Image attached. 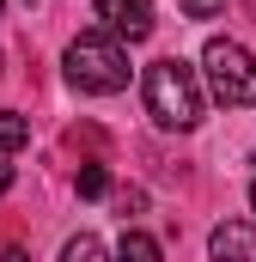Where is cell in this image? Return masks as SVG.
Instances as JSON below:
<instances>
[{
	"label": "cell",
	"instance_id": "7",
	"mask_svg": "<svg viewBox=\"0 0 256 262\" xmlns=\"http://www.w3.org/2000/svg\"><path fill=\"white\" fill-rule=\"evenodd\" d=\"M25 140H31V122H25L18 110H0V159H6V152H18Z\"/></svg>",
	"mask_w": 256,
	"mask_h": 262
},
{
	"label": "cell",
	"instance_id": "5",
	"mask_svg": "<svg viewBox=\"0 0 256 262\" xmlns=\"http://www.w3.org/2000/svg\"><path fill=\"white\" fill-rule=\"evenodd\" d=\"M207 256L214 262H256V220H226V226H214Z\"/></svg>",
	"mask_w": 256,
	"mask_h": 262
},
{
	"label": "cell",
	"instance_id": "10",
	"mask_svg": "<svg viewBox=\"0 0 256 262\" xmlns=\"http://www.w3.org/2000/svg\"><path fill=\"white\" fill-rule=\"evenodd\" d=\"M177 6H183V12H189V18H214V12H220V6H226V0H177Z\"/></svg>",
	"mask_w": 256,
	"mask_h": 262
},
{
	"label": "cell",
	"instance_id": "13",
	"mask_svg": "<svg viewBox=\"0 0 256 262\" xmlns=\"http://www.w3.org/2000/svg\"><path fill=\"white\" fill-rule=\"evenodd\" d=\"M250 207H256V183H250Z\"/></svg>",
	"mask_w": 256,
	"mask_h": 262
},
{
	"label": "cell",
	"instance_id": "1",
	"mask_svg": "<svg viewBox=\"0 0 256 262\" xmlns=\"http://www.w3.org/2000/svg\"><path fill=\"white\" fill-rule=\"evenodd\" d=\"M146 110H153L159 128L189 134L195 122H201V79H195V67L177 61V55L153 61L146 67Z\"/></svg>",
	"mask_w": 256,
	"mask_h": 262
},
{
	"label": "cell",
	"instance_id": "2",
	"mask_svg": "<svg viewBox=\"0 0 256 262\" xmlns=\"http://www.w3.org/2000/svg\"><path fill=\"white\" fill-rule=\"evenodd\" d=\"M67 79H73L79 92L110 98V92L128 85V49L110 31H79V37L67 43Z\"/></svg>",
	"mask_w": 256,
	"mask_h": 262
},
{
	"label": "cell",
	"instance_id": "4",
	"mask_svg": "<svg viewBox=\"0 0 256 262\" xmlns=\"http://www.w3.org/2000/svg\"><path fill=\"white\" fill-rule=\"evenodd\" d=\"M98 18L116 43H140L153 37V0H98Z\"/></svg>",
	"mask_w": 256,
	"mask_h": 262
},
{
	"label": "cell",
	"instance_id": "11",
	"mask_svg": "<svg viewBox=\"0 0 256 262\" xmlns=\"http://www.w3.org/2000/svg\"><path fill=\"white\" fill-rule=\"evenodd\" d=\"M6 189H12V165L0 159V195H6Z\"/></svg>",
	"mask_w": 256,
	"mask_h": 262
},
{
	"label": "cell",
	"instance_id": "9",
	"mask_svg": "<svg viewBox=\"0 0 256 262\" xmlns=\"http://www.w3.org/2000/svg\"><path fill=\"white\" fill-rule=\"evenodd\" d=\"M104 189H110V171H104V165H86V171H79V195H86V201H98Z\"/></svg>",
	"mask_w": 256,
	"mask_h": 262
},
{
	"label": "cell",
	"instance_id": "14",
	"mask_svg": "<svg viewBox=\"0 0 256 262\" xmlns=\"http://www.w3.org/2000/svg\"><path fill=\"white\" fill-rule=\"evenodd\" d=\"M25 6H37V0H25Z\"/></svg>",
	"mask_w": 256,
	"mask_h": 262
},
{
	"label": "cell",
	"instance_id": "6",
	"mask_svg": "<svg viewBox=\"0 0 256 262\" xmlns=\"http://www.w3.org/2000/svg\"><path fill=\"white\" fill-rule=\"evenodd\" d=\"M116 262H165V256H159V244H153L146 232H122V244H116Z\"/></svg>",
	"mask_w": 256,
	"mask_h": 262
},
{
	"label": "cell",
	"instance_id": "3",
	"mask_svg": "<svg viewBox=\"0 0 256 262\" xmlns=\"http://www.w3.org/2000/svg\"><path fill=\"white\" fill-rule=\"evenodd\" d=\"M201 73H207V92L226 104V110H250L256 104V55L232 37H207L201 49Z\"/></svg>",
	"mask_w": 256,
	"mask_h": 262
},
{
	"label": "cell",
	"instance_id": "15",
	"mask_svg": "<svg viewBox=\"0 0 256 262\" xmlns=\"http://www.w3.org/2000/svg\"><path fill=\"white\" fill-rule=\"evenodd\" d=\"M0 12H6V0H0Z\"/></svg>",
	"mask_w": 256,
	"mask_h": 262
},
{
	"label": "cell",
	"instance_id": "12",
	"mask_svg": "<svg viewBox=\"0 0 256 262\" xmlns=\"http://www.w3.org/2000/svg\"><path fill=\"white\" fill-rule=\"evenodd\" d=\"M0 262H25V250H0Z\"/></svg>",
	"mask_w": 256,
	"mask_h": 262
},
{
	"label": "cell",
	"instance_id": "8",
	"mask_svg": "<svg viewBox=\"0 0 256 262\" xmlns=\"http://www.w3.org/2000/svg\"><path fill=\"white\" fill-rule=\"evenodd\" d=\"M61 262H110V250H104L92 232H79V238H67V244H61Z\"/></svg>",
	"mask_w": 256,
	"mask_h": 262
}]
</instances>
